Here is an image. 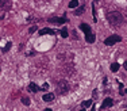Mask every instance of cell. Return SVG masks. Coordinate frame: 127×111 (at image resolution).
Wrapping results in <instances>:
<instances>
[{
  "mask_svg": "<svg viewBox=\"0 0 127 111\" xmlns=\"http://www.w3.org/2000/svg\"><path fill=\"white\" fill-rule=\"evenodd\" d=\"M107 19L108 22L112 24V26H119V24L123 23V16L120 12L118 11H111V12L107 14Z\"/></svg>",
  "mask_w": 127,
  "mask_h": 111,
  "instance_id": "6da1fadb",
  "label": "cell"
},
{
  "mask_svg": "<svg viewBox=\"0 0 127 111\" xmlns=\"http://www.w3.org/2000/svg\"><path fill=\"white\" fill-rule=\"evenodd\" d=\"M0 70H1V69H0Z\"/></svg>",
  "mask_w": 127,
  "mask_h": 111,
  "instance_id": "4316f807",
  "label": "cell"
},
{
  "mask_svg": "<svg viewBox=\"0 0 127 111\" xmlns=\"http://www.w3.org/2000/svg\"><path fill=\"white\" fill-rule=\"evenodd\" d=\"M22 103L24 104V106H30V99H28L27 96H23V98H22Z\"/></svg>",
  "mask_w": 127,
  "mask_h": 111,
  "instance_id": "4fadbf2b",
  "label": "cell"
},
{
  "mask_svg": "<svg viewBox=\"0 0 127 111\" xmlns=\"http://www.w3.org/2000/svg\"><path fill=\"white\" fill-rule=\"evenodd\" d=\"M43 102H51L54 100V93H45V95L42 96Z\"/></svg>",
  "mask_w": 127,
  "mask_h": 111,
  "instance_id": "ba28073f",
  "label": "cell"
},
{
  "mask_svg": "<svg viewBox=\"0 0 127 111\" xmlns=\"http://www.w3.org/2000/svg\"><path fill=\"white\" fill-rule=\"evenodd\" d=\"M43 111H51V109H45Z\"/></svg>",
  "mask_w": 127,
  "mask_h": 111,
  "instance_id": "d4e9b609",
  "label": "cell"
},
{
  "mask_svg": "<svg viewBox=\"0 0 127 111\" xmlns=\"http://www.w3.org/2000/svg\"><path fill=\"white\" fill-rule=\"evenodd\" d=\"M60 33H61V37H62V38H66V37L69 35V33H68V28H66V27L61 28V31H60Z\"/></svg>",
  "mask_w": 127,
  "mask_h": 111,
  "instance_id": "8fae6325",
  "label": "cell"
},
{
  "mask_svg": "<svg viewBox=\"0 0 127 111\" xmlns=\"http://www.w3.org/2000/svg\"><path fill=\"white\" fill-rule=\"evenodd\" d=\"M96 96H97V91L95 89V91H93V98H96Z\"/></svg>",
  "mask_w": 127,
  "mask_h": 111,
  "instance_id": "44dd1931",
  "label": "cell"
},
{
  "mask_svg": "<svg viewBox=\"0 0 127 111\" xmlns=\"http://www.w3.org/2000/svg\"><path fill=\"white\" fill-rule=\"evenodd\" d=\"M84 10H85V7H84V5L79 7L76 11H74V15H77V16H79V15H83V14H84Z\"/></svg>",
  "mask_w": 127,
  "mask_h": 111,
  "instance_id": "30bf717a",
  "label": "cell"
},
{
  "mask_svg": "<svg viewBox=\"0 0 127 111\" xmlns=\"http://www.w3.org/2000/svg\"><path fill=\"white\" fill-rule=\"evenodd\" d=\"M0 7H7V8H10V7H11V3H10V1H0Z\"/></svg>",
  "mask_w": 127,
  "mask_h": 111,
  "instance_id": "e0dca14e",
  "label": "cell"
},
{
  "mask_svg": "<svg viewBox=\"0 0 127 111\" xmlns=\"http://www.w3.org/2000/svg\"><path fill=\"white\" fill-rule=\"evenodd\" d=\"M39 89H41V88H39L35 83H30V85H28V91H33V92H38Z\"/></svg>",
  "mask_w": 127,
  "mask_h": 111,
  "instance_id": "9c48e42d",
  "label": "cell"
},
{
  "mask_svg": "<svg viewBox=\"0 0 127 111\" xmlns=\"http://www.w3.org/2000/svg\"><path fill=\"white\" fill-rule=\"evenodd\" d=\"M95 39H96V37H95V34H93V33H88V34H85V41L88 42V44H93Z\"/></svg>",
  "mask_w": 127,
  "mask_h": 111,
  "instance_id": "8992f818",
  "label": "cell"
},
{
  "mask_svg": "<svg viewBox=\"0 0 127 111\" xmlns=\"http://www.w3.org/2000/svg\"><path fill=\"white\" fill-rule=\"evenodd\" d=\"M80 28H81V30L84 31L85 34H88V33H92V30H91V26H89V24H86V23H81V24H80Z\"/></svg>",
  "mask_w": 127,
  "mask_h": 111,
  "instance_id": "52a82bcc",
  "label": "cell"
},
{
  "mask_svg": "<svg viewBox=\"0 0 127 111\" xmlns=\"http://www.w3.org/2000/svg\"><path fill=\"white\" fill-rule=\"evenodd\" d=\"M123 67H125V69L127 70V61H125V64H123Z\"/></svg>",
  "mask_w": 127,
  "mask_h": 111,
  "instance_id": "603a6c76",
  "label": "cell"
},
{
  "mask_svg": "<svg viewBox=\"0 0 127 111\" xmlns=\"http://www.w3.org/2000/svg\"><path fill=\"white\" fill-rule=\"evenodd\" d=\"M91 104H92V100H91V99H88V100H84V102H83V103H81V106L85 109V107H89Z\"/></svg>",
  "mask_w": 127,
  "mask_h": 111,
  "instance_id": "9a60e30c",
  "label": "cell"
},
{
  "mask_svg": "<svg viewBox=\"0 0 127 111\" xmlns=\"http://www.w3.org/2000/svg\"><path fill=\"white\" fill-rule=\"evenodd\" d=\"M103 84H104V85L107 84V77H104V79H103Z\"/></svg>",
  "mask_w": 127,
  "mask_h": 111,
  "instance_id": "7402d4cb",
  "label": "cell"
},
{
  "mask_svg": "<svg viewBox=\"0 0 127 111\" xmlns=\"http://www.w3.org/2000/svg\"><path fill=\"white\" fill-rule=\"evenodd\" d=\"M77 5H79V1H77V0H72V1L69 3V8H76Z\"/></svg>",
  "mask_w": 127,
  "mask_h": 111,
  "instance_id": "5bb4252c",
  "label": "cell"
},
{
  "mask_svg": "<svg viewBox=\"0 0 127 111\" xmlns=\"http://www.w3.org/2000/svg\"><path fill=\"white\" fill-rule=\"evenodd\" d=\"M46 34H49V35H54L56 31L51 30V28H42V30H39V35H46Z\"/></svg>",
  "mask_w": 127,
  "mask_h": 111,
  "instance_id": "5b68a950",
  "label": "cell"
},
{
  "mask_svg": "<svg viewBox=\"0 0 127 111\" xmlns=\"http://www.w3.org/2000/svg\"><path fill=\"white\" fill-rule=\"evenodd\" d=\"M49 22L50 23H56V24H62V23H66L68 22V19H66V16H62V18H50L49 19Z\"/></svg>",
  "mask_w": 127,
  "mask_h": 111,
  "instance_id": "3957f363",
  "label": "cell"
},
{
  "mask_svg": "<svg viewBox=\"0 0 127 111\" xmlns=\"http://www.w3.org/2000/svg\"><path fill=\"white\" fill-rule=\"evenodd\" d=\"M91 111H96V107H95V106H92V109H91Z\"/></svg>",
  "mask_w": 127,
  "mask_h": 111,
  "instance_id": "cb8c5ba5",
  "label": "cell"
},
{
  "mask_svg": "<svg viewBox=\"0 0 127 111\" xmlns=\"http://www.w3.org/2000/svg\"><path fill=\"white\" fill-rule=\"evenodd\" d=\"M47 88H49V84L45 83V84H43V87H42V89H47Z\"/></svg>",
  "mask_w": 127,
  "mask_h": 111,
  "instance_id": "ffe728a7",
  "label": "cell"
},
{
  "mask_svg": "<svg viewBox=\"0 0 127 111\" xmlns=\"http://www.w3.org/2000/svg\"><path fill=\"white\" fill-rule=\"evenodd\" d=\"M80 111H85V109H83V110H80Z\"/></svg>",
  "mask_w": 127,
  "mask_h": 111,
  "instance_id": "484cf974",
  "label": "cell"
},
{
  "mask_svg": "<svg viewBox=\"0 0 127 111\" xmlns=\"http://www.w3.org/2000/svg\"><path fill=\"white\" fill-rule=\"evenodd\" d=\"M120 41H122V37L120 35H111L104 41V45H107V46H112V45L118 44V42H120Z\"/></svg>",
  "mask_w": 127,
  "mask_h": 111,
  "instance_id": "7a4b0ae2",
  "label": "cell"
},
{
  "mask_svg": "<svg viewBox=\"0 0 127 111\" xmlns=\"http://www.w3.org/2000/svg\"><path fill=\"white\" fill-rule=\"evenodd\" d=\"M112 104H114V100H112L111 98H106L104 102H103L102 104V109H108V107H111Z\"/></svg>",
  "mask_w": 127,
  "mask_h": 111,
  "instance_id": "277c9868",
  "label": "cell"
},
{
  "mask_svg": "<svg viewBox=\"0 0 127 111\" xmlns=\"http://www.w3.org/2000/svg\"><path fill=\"white\" fill-rule=\"evenodd\" d=\"M119 91H120V95H125V92H123V84L119 83Z\"/></svg>",
  "mask_w": 127,
  "mask_h": 111,
  "instance_id": "ac0fdd59",
  "label": "cell"
},
{
  "mask_svg": "<svg viewBox=\"0 0 127 111\" xmlns=\"http://www.w3.org/2000/svg\"><path fill=\"white\" fill-rule=\"evenodd\" d=\"M111 70L112 72H118V70H119V64H118V62L111 64Z\"/></svg>",
  "mask_w": 127,
  "mask_h": 111,
  "instance_id": "7c38bea8",
  "label": "cell"
},
{
  "mask_svg": "<svg viewBox=\"0 0 127 111\" xmlns=\"http://www.w3.org/2000/svg\"><path fill=\"white\" fill-rule=\"evenodd\" d=\"M28 31H30L31 34H33V33H35V31H37V26H33V27H30V30H28Z\"/></svg>",
  "mask_w": 127,
  "mask_h": 111,
  "instance_id": "d6986e66",
  "label": "cell"
},
{
  "mask_svg": "<svg viewBox=\"0 0 127 111\" xmlns=\"http://www.w3.org/2000/svg\"><path fill=\"white\" fill-rule=\"evenodd\" d=\"M11 46H12V44H11V42H7V45H5L4 49H3V53H7L8 50L11 49Z\"/></svg>",
  "mask_w": 127,
  "mask_h": 111,
  "instance_id": "2e32d148",
  "label": "cell"
}]
</instances>
